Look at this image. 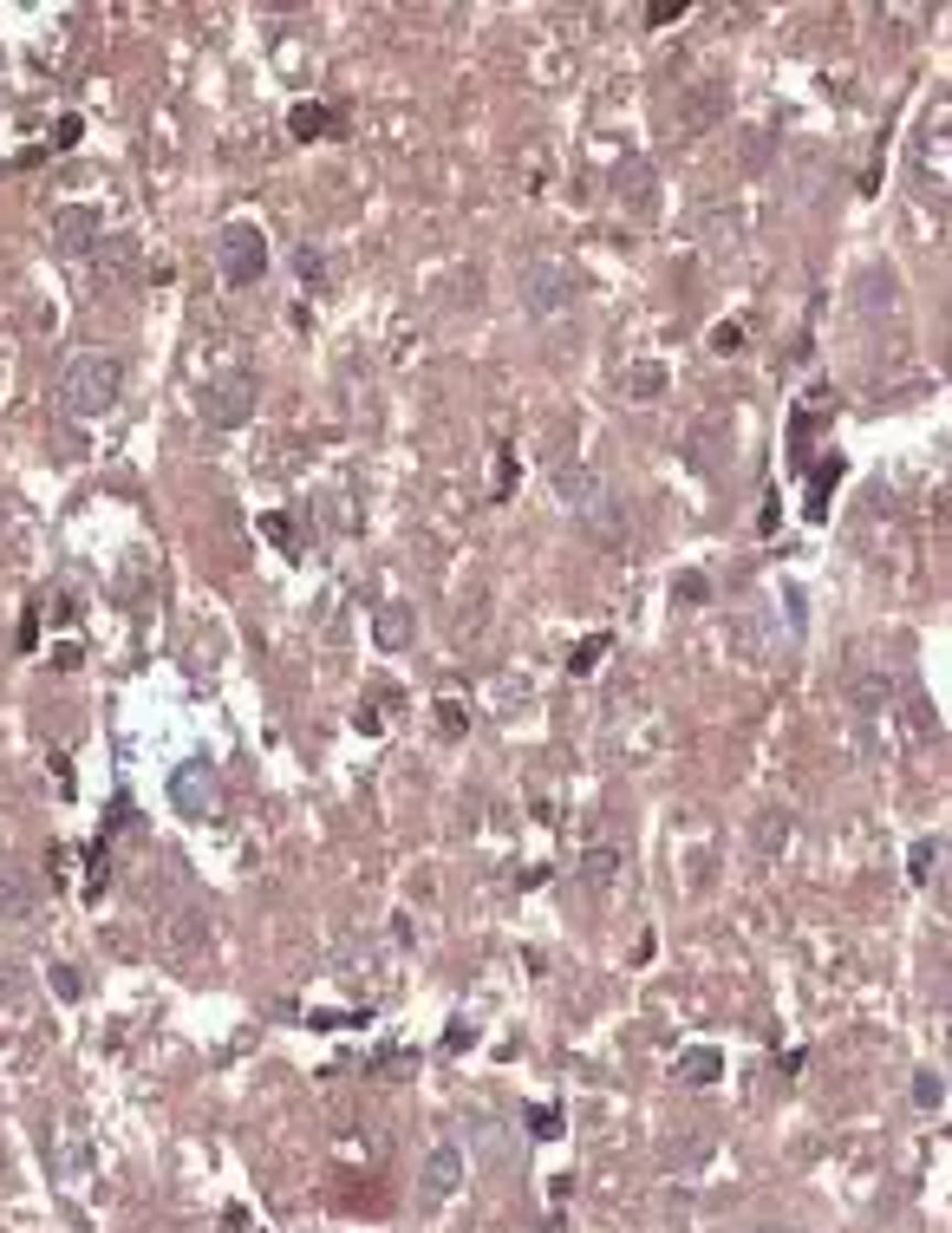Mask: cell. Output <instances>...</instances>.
I'll use <instances>...</instances> for the list:
<instances>
[{"mask_svg":"<svg viewBox=\"0 0 952 1233\" xmlns=\"http://www.w3.org/2000/svg\"><path fill=\"white\" fill-rule=\"evenodd\" d=\"M548 483H555L561 509L581 522L593 542H607V549H620V542H627V515H620L613 490H607V477H600L593 464H581V457H561V464L548 470Z\"/></svg>","mask_w":952,"mask_h":1233,"instance_id":"6da1fadb","label":"cell"},{"mask_svg":"<svg viewBox=\"0 0 952 1233\" xmlns=\"http://www.w3.org/2000/svg\"><path fill=\"white\" fill-rule=\"evenodd\" d=\"M118 398H125V365L111 353H78L60 372V412L66 418H105Z\"/></svg>","mask_w":952,"mask_h":1233,"instance_id":"7a4b0ae2","label":"cell"},{"mask_svg":"<svg viewBox=\"0 0 952 1233\" xmlns=\"http://www.w3.org/2000/svg\"><path fill=\"white\" fill-rule=\"evenodd\" d=\"M575 294H581V275L555 255H535V262L515 268V300L528 313H561V307H575Z\"/></svg>","mask_w":952,"mask_h":1233,"instance_id":"3957f363","label":"cell"},{"mask_svg":"<svg viewBox=\"0 0 952 1233\" xmlns=\"http://www.w3.org/2000/svg\"><path fill=\"white\" fill-rule=\"evenodd\" d=\"M216 268L228 288H255L268 275V235L255 222H228L216 235Z\"/></svg>","mask_w":952,"mask_h":1233,"instance_id":"277c9868","label":"cell"},{"mask_svg":"<svg viewBox=\"0 0 952 1233\" xmlns=\"http://www.w3.org/2000/svg\"><path fill=\"white\" fill-rule=\"evenodd\" d=\"M248 418H255V379H248V372H228L216 385H203V425L242 432Z\"/></svg>","mask_w":952,"mask_h":1233,"instance_id":"5b68a950","label":"cell"},{"mask_svg":"<svg viewBox=\"0 0 952 1233\" xmlns=\"http://www.w3.org/2000/svg\"><path fill=\"white\" fill-rule=\"evenodd\" d=\"M170 802H177V816H190V822H203V816H216V770L210 764H177L170 770Z\"/></svg>","mask_w":952,"mask_h":1233,"instance_id":"8992f818","label":"cell"},{"mask_svg":"<svg viewBox=\"0 0 952 1233\" xmlns=\"http://www.w3.org/2000/svg\"><path fill=\"white\" fill-rule=\"evenodd\" d=\"M33 907H40V881L20 862H0V921L20 927V921H33Z\"/></svg>","mask_w":952,"mask_h":1233,"instance_id":"52a82bcc","label":"cell"},{"mask_svg":"<svg viewBox=\"0 0 952 1233\" xmlns=\"http://www.w3.org/2000/svg\"><path fill=\"white\" fill-rule=\"evenodd\" d=\"M418 1181H425V1201H431V1208L450 1201V1194L463 1188V1149H457V1142H438V1149L425 1156V1174H418Z\"/></svg>","mask_w":952,"mask_h":1233,"instance_id":"ba28073f","label":"cell"},{"mask_svg":"<svg viewBox=\"0 0 952 1233\" xmlns=\"http://www.w3.org/2000/svg\"><path fill=\"white\" fill-rule=\"evenodd\" d=\"M718 118H725V85H718V78H698V85L685 92V105H678V131L698 138V131L718 125Z\"/></svg>","mask_w":952,"mask_h":1233,"instance_id":"9c48e42d","label":"cell"},{"mask_svg":"<svg viewBox=\"0 0 952 1233\" xmlns=\"http://www.w3.org/2000/svg\"><path fill=\"white\" fill-rule=\"evenodd\" d=\"M98 210H78V203H66V210H53V235H60V248L66 255H85V248H98Z\"/></svg>","mask_w":952,"mask_h":1233,"instance_id":"30bf717a","label":"cell"},{"mask_svg":"<svg viewBox=\"0 0 952 1233\" xmlns=\"http://www.w3.org/2000/svg\"><path fill=\"white\" fill-rule=\"evenodd\" d=\"M672 1077H678V1084H692V1089L712 1084V1077H725V1051H705V1044H698V1051H678Z\"/></svg>","mask_w":952,"mask_h":1233,"instance_id":"8fae6325","label":"cell"},{"mask_svg":"<svg viewBox=\"0 0 952 1233\" xmlns=\"http://www.w3.org/2000/svg\"><path fill=\"white\" fill-rule=\"evenodd\" d=\"M372 634H378V647H385V653H398V647L418 634V614H411V607H378Z\"/></svg>","mask_w":952,"mask_h":1233,"instance_id":"7c38bea8","label":"cell"},{"mask_svg":"<svg viewBox=\"0 0 952 1233\" xmlns=\"http://www.w3.org/2000/svg\"><path fill=\"white\" fill-rule=\"evenodd\" d=\"M620 385H627V398H660L665 385H672V372H665L660 360H640L620 372Z\"/></svg>","mask_w":952,"mask_h":1233,"instance_id":"4fadbf2b","label":"cell"},{"mask_svg":"<svg viewBox=\"0 0 952 1233\" xmlns=\"http://www.w3.org/2000/svg\"><path fill=\"white\" fill-rule=\"evenodd\" d=\"M887 699H894V679L875 672V666H855V705H862V712H880Z\"/></svg>","mask_w":952,"mask_h":1233,"instance_id":"5bb4252c","label":"cell"},{"mask_svg":"<svg viewBox=\"0 0 952 1233\" xmlns=\"http://www.w3.org/2000/svg\"><path fill=\"white\" fill-rule=\"evenodd\" d=\"M613 874H620V855H613V849H587L581 881L593 887V894H607V887H613Z\"/></svg>","mask_w":952,"mask_h":1233,"instance_id":"9a60e30c","label":"cell"},{"mask_svg":"<svg viewBox=\"0 0 952 1233\" xmlns=\"http://www.w3.org/2000/svg\"><path fill=\"white\" fill-rule=\"evenodd\" d=\"M790 842V809H763V822H757V855H777Z\"/></svg>","mask_w":952,"mask_h":1233,"instance_id":"2e32d148","label":"cell"},{"mask_svg":"<svg viewBox=\"0 0 952 1233\" xmlns=\"http://www.w3.org/2000/svg\"><path fill=\"white\" fill-rule=\"evenodd\" d=\"M293 138H320V131H333V111L327 105H293Z\"/></svg>","mask_w":952,"mask_h":1233,"instance_id":"e0dca14e","label":"cell"},{"mask_svg":"<svg viewBox=\"0 0 952 1233\" xmlns=\"http://www.w3.org/2000/svg\"><path fill=\"white\" fill-rule=\"evenodd\" d=\"M293 268H300V281H307L313 294L333 281V268H327V255H320V248H300V255H293Z\"/></svg>","mask_w":952,"mask_h":1233,"instance_id":"ac0fdd59","label":"cell"},{"mask_svg":"<svg viewBox=\"0 0 952 1233\" xmlns=\"http://www.w3.org/2000/svg\"><path fill=\"white\" fill-rule=\"evenodd\" d=\"M705 1156H712V1129H698L685 1149H665V1161H672V1168H698Z\"/></svg>","mask_w":952,"mask_h":1233,"instance_id":"d6986e66","label":"cell"},{"mask_svg":"<svg viewBox=\"0 0 952 1233\" xmlns=\"http://www.w3.org/2000/svg\"><path fill=\"white\" fill-rule=\"evenodd\" d=\"M913 1096H920L927 1109H940V1103H946V1084H940V1071H920V1084H913Z\"/></svg>","mask_w":952,"mask_h":1233,"instance_id":"ffe728a7","label":"cell"},{"mask_svg":"<svg viewBox=\"0 0 952 1233\" xmlns=\"http://www.w3.org/2000/svg\"><path fill=\"white\" fill-rule=\"evenodd\" d=\"M528 1123H535V1136H542V1142H548V1136H561V1116H555L548 1103H542V1109H528Z\"/></svg>","mask_w":952,"mask_h":1233,"instance_id":"44dd1931","label":"cell"},{"mask_svg":"<svg viewBox=\"0 0 952 1233\" xmlns=\"http://www.w3.org/2000/svg\"><path fill=\"white\" fill-rule=\"evenodd\" d=\"M607 653V640L593 634V640H581V653H575V672H593V659Z\"/></svg>","mask_w":952,"mask_h":1233,"instance_id":"7402d4cb","label":"cell"},{"mask_svg":"<svg viewBox=\"0 0 952 1233\" xmlns=\"http://www.w3.org/2000/svg\"><path fill=\"white\" fill-rule=\"evenodd\" d=\"M672 594H678V600H705V575H678Z\"/></svg>","mask_w":952,"mask_h":1233,"instance_id":"603a6c76","label":"cell"},{"mask_svg":"<svg viewBox=\"0 0 952 1233\" xmlns=\"http://www.w3.org/2000/svg\"><path fill=\"white\" fill-rule=\"evenodd\" d=\"M763 1233H790V1227H763Z\"/></svg>","mask_w":952,"mask_h":1233,"instance_id":"cb8c5ba5","label":"cell"}]
</instances>
